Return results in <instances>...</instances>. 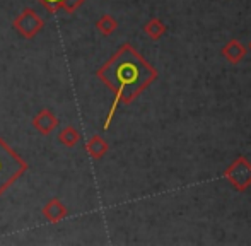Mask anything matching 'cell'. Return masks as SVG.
Returning a JSON list of instances; mask_svg holds the SVG:
<instances>
[{
  "instance_id": "1",
  "label": "cell",
  "mask_w": 251,
  "mask_h": 246,
  "mask_svg": "<svg viewBox=\"0 0 251 246\" xmlns=\"http://www.w3.org/2000/svg\"><path fill=\"white\" fill-rule=\"evenodd\" d=\"M101 77L108 82L111 89L116 91V101L111 106L109 117L106 120V128L109 125L118 101L130 103L142 89H146L152 80L157 77V72L137 53L133 48L123 47L113 60L101 70Z\"/></svg>"
},
{
  "instance_id": "2",
  "label": "cell",
  "mask_w": 251,
  "mask_h": 246,
  "mask_svg": "<svg viewBox=\"0 0 251 246\" xmlns=\"http://www.w3.org/2000/svg\"><path fill=\"white\" fill-rule=\"evenodd\" d=\"M224 176L231 181L236 190L245 192L251 185V163L245 156H239L238 159L224 171Z\"/></svg>"
},
{
  "instance_id": "3",
  "label": "cell",
  "mask_w": 251,
  "mask_h": 246,
  "mask_svg": "<svg viewBox=\"0 0 251 246\" xmlns=\"http://www.w3.org/2000/svg\"><path fill=\"white\" fill-rule=\"evenodd\" d=\"M222 55H224V58L227 62L231 63H239L245 58L246 55V48L243 47L241 43H239L238 40H231L227 45H226L224 48H222Z\"/></svg>"
},
{
  "instance_id": "4",
  "label": "cell",
  "mask_w": 251,
  "mask_h": 246,
  "mask_svg": "<svg viewBox=\"0 0 251 246\" xmlns=\"http://www.w3.org/2000/svg\"><path fill=\"white\" fill-rule=\"evenodd\" d=\"M146 31H147V34H149L152 40H159V38L166 33V26L159 19H152L151 23L146 26Z\"/></svg>"
},
{
  "instance_id": "5",
  "label": "cell",
  "mask_w": 251,
  "mask_h": 246,
  "mask_svg": "<svg viewBox=\"0 0 251 246\" xmlns=\"http://www.w3.org/2000/svg\"><path fill=\"white\" fill-rule=\"evenodd\" d=\"M5 152L0 154V185H5L9 181V176H5V171H7V166H5Z\"/></svg>"
},
{
  "instance_id": "6",
  "label": "cell",
  "mask_w": 251,
  "mask_h": 246,
  "mask_svg": "<svg viewBox=\"0 0 251 246\" xmlns=\"http://www.w3.org/2000/svg\"><path fill=\"white\" fill-rule=\"evenodd\" d=\"M47 2H50V3H58L60 0H47Z\"/></svg>"
},
{
  "instance_id": "7",
  "label": "cell",
  "mask_w": 251,
  "mask_h": 246,
  "mask_svg": "<svg viewBox=\"0 0 251 246\" xmlns=\"http://www.w3.org/2000/svg\"><path fill=\"white\" fill-rule=\"evenodd\" d=\"M250 50H251V43H250Z\"/></svg>"
}]
</instances>
